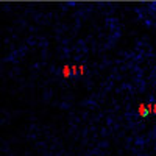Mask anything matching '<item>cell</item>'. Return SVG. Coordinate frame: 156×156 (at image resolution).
<instances>
[{
  "label": "cell",
  "mask_w": 156,
  "mask_h": 156,
  "mask_svg": "<svg viewBox=\"0 0 156 156\" xmlns=\"http://www.w3.org/2000/svg\"><path fill=\"white\" fill-rule=\"evenodd\" d=\"M62 73H64V76H67L69 75V67L66 66V67H64V70H62Z\"/></svg>",
  "instance_id": "cell-1"
}]
</instances>
